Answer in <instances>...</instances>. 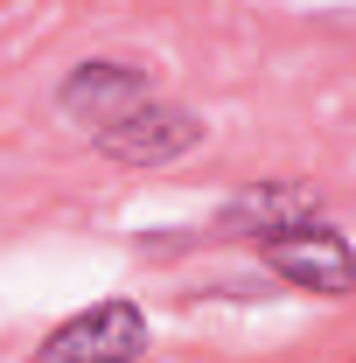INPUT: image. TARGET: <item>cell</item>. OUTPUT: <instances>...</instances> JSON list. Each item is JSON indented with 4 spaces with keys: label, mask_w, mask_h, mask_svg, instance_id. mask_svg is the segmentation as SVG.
<instances>
[{
    "label": "cell",
    "mask_w": 356,
    "mask_h": 363,
    "mask_svg": "<svg viewBox=\"0 0 356 363\" xmlns=\"http://www.w3.org/2000/svg\"><path fill=\"white\" fill-rule=\"evenodd\" d=\"M147 342H154V328H147L140 301H91L43 335L35 363H140Z\"/></svg>",
    "instance_id": "obj_1"
},
{
    "label": "cell",
    "mask_w": 356,
    "mask_h": 363,
    "mask_svg": "<svg viewBox=\"0 0 356 363\" xmlns=\"http://www.w3.org/2000/svg\"><path fill=\"white\" fill-rule=\"evenodd\" d=\"M252 245H259V266H272L301 294H321V301L356 294V252L335 224H294V230H272V238H252Z\"/></svg>",
    "instance_id": "obj_2"
},
{
    "label": "cell",
    "mask_w": 356,
    "mask_h": 363,
    "mask_svg": "<svg viewBox=\"0 0 356 363\" xmlns=\"http://www.w3.org/2000/svg\"><path fill=\"white\" fill-rule=\"evenodd\" d=\"M56 105L70 119H84L91 133H105V126L133 119L140 105H154V77L140 63H77L63 77V91H56Z\"/></svg>",
    "instance_id": "obj_3"
},
{
    "label": "cell",
    "mask_w": 356,
    "mask_h": 363,
    "mask_svg": "<svg viewBox=\"0 0 356 363\" xmlns=\"http://www.w3.org/2000/svg\"><path fill=\"white\" fill-rule=\"evenodd\" d=\"M203 140V119L189 112V105H140L133 119H119V126H105L98 133V154H112V161H126V168H161V161H175Z\"/></svg>",
    "instance_id": "obj_4"
},
{
    "label": "cell",
    "mask_w": 356,
    "mask_h": 363,
    "mask_svg": "<svg viewBox=\"0 0 356 363\" xmlns=\"http://www.w3.org/2000/svg\"><path fill=\"white\" fill-rule=\"evenodd\" d=\"M294 224H321V210L301 182H266V189H245L238 203H223V230H238V238H272Z\"/></svg>",
    "instance_id": "obj_5"
}]
</instances>
